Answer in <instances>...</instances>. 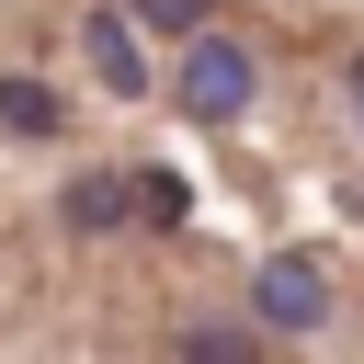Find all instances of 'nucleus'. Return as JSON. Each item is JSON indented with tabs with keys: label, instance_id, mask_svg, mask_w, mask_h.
<instances>
[{
	"label": "nucleus",
	"instance_id": "nucleus-8",
	"mask_svg": "<svg viewBox=\"0 0 364 364\" xmlns=\"http://www.w3.org/2000/svg\"><path fill=\"white\" fill-rule=\"evenodd\" d=\"M136 216H148V228H182V216H193L182 171H136Z\"/></svg>",
	"mask_w": 364,
	"mask_h": 364
},
{
	"label": "nucleus",
	"instance_id": "nucleus-7",
	"mask_svg": "<svg viewBox=\"0 0 364 364\" xmlns=\"http://www.w3.org/2000/svg\"><path fill=\"white\" fill-rule=\"evenodd\" d=\"M125 11H136V34H171V46H193L216 23V0H125Z\"/></svg>",
	"mask_w": 364,
	"mask_h": 364
},
{
	"label": "nucleus",
	"instance_id": "nucleus-5",
	"mask_svg": "<svg viewBox=\"0 0 364 364\" xmlns=\"http://www.w3.org/2000/svg\"><path fill=\"white\" fill-rule=\"evenodd\" d=\"M0 125H11V136H57V125H68L57 80H23V68H11V80H0Z\"/></svg>",
	"mask_w": 364,
	"mask_h": 364
},
{
	"label": "nucleus",
	"instance_id": "nucleus-4",
	"mask_svg": "<svg viewBox=\"0 0 364 364\" xmlns=\"http://www.w3.org/2000/svg\"><path fill=\"white\" fill-rule=\"evenodd\" d=\"M125 216H136V171H80L68 182V228L80 239H114Z\"/></svg>",
	"mask_w": 364,
	"mask_h": 364
},
{
	"label": "nucleus",
	"instance_id": "nucleus-3",
	"mask_svg": "<svg viewBox=\"0 0 364 364\" xmlns=\"http://www.w3.org/2000/svg\"><path fill=\"white\" fill-rule=\"evenodd\" d=\"M80 46H91V80H102L114 102H148V46H136V11H91V23H80Z\"/></svg>",
	"mask_w": 364,
	"mask_h": 364
},
{
	"label": "nucleus",
	"instance_id": "nucleus-2",
	"mask_svg": "<svg viewBox=\"0 0 364 364\" xmlns=\"http://www.w3.org/2000/svg\"><path fill=\"white\" fill-rule=\"evenodd\" d=\"M250 318H262L273 341H307V330H330V273H318L307 250H273V262L250 273Z\"/></svg>",
	"mask_w": 364,
	"mask_h": 364
},
{
	"label": "nucleus",
	"instance_id": "nucleus-1",
	"mask_svg": "<svg viewBox=\"0 0 364 364\" xmlns=\"http://www.w3.org/2000/svg\"><path fill=\"white\" fill-rule=\"evenodd\" d=\"M171 102H182L193 125H239V114L262 102V57H250L239 34H216V23H205V34L182 46V80H171Z\"/></svg>",
	"mask_w": 364,
	"mask_h": 364
},
{
	"label": "nucleus",
	"instance_id": "nucleus-6",
	"mask_svg": "<svg viewBox=\"0 0 364 364\" xmlns=\"http://www.w3.org/2000/svg\"><path fill=\"white\" fill-rule=\"evenodd\" d=\"M262 341H273L262 318H250V330H239V318H193V330H182V353H205V364H239V353H262Z\"/></svg>",
	"mask_w": 364,
	"mask_h": 364
},
{
	"label": "nucleus",
	"instance_id": "nucleus-9",
	"mask_svg": "<svg viewBox=\"0 0 364 364\" xmlns=\"http://www.w3.org/2000/svg\"><path fill=\"white\" fill-rule=\"evenodd\" d=\"M341 102H353V125H364V57H353V68H341Z\"/></svg>",
	"mask_w": 364,
	"mask_h": 364
}]
</instances>
